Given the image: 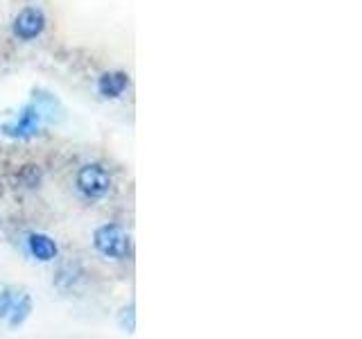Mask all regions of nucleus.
I'll use <instances>...</instances> for the list:
<instances>
[{"instance_id": "f257e3e1", "label": "nucleus", "mask_w": 362, "mask_h": 339, "mask_svg": "<svg viewBox=\"0 0 362 339\" xmlns=\"http://www.w3.org/2000/svg\"><path fill=\"white\" fill-rule=\"evenodd\" d=\"M93 244L105 258L122 260L129 254V235L118 224H102L93 233Z\"/></svg>"}, {"instance_id": "f03ea898", "label": "nucleus", "mask_w": 362, "mask_h": 339, "mask_svg": "<svg viewBox=\"0 0 362 339\" xmlns=\"http://www.w3.org/2000/svg\"><path fill=\"white\" fill-rule=\"evenodd\" d=\"M41 124H43L41 111L34 102H30V105L23 107L14 118H9L0 124V131L9 136V138H30V136L41 131Z\"/></svg>"}, {"instance_id": "7ed1b4c3", "label": "nucleus", "mask_w": 362, "mask_h": 339, "mask_svg": "<svg viewBox=\"0 0 362 339\" xmlns=\"http://www.w3.org/2000/svg\"><path fill=\"white\" fill-rule=\"evenodd\" d=\"M77 188L86 199H102L111 190V177L100 163H86L77 172Z\"/></svg>"}, {"instance_id": "20e7f679", "label": "nucleus", "mask_w": 362, "mask_h": 339, "mask_svg": "<svg viewBox=\"0 0 362 339\" xmlns=\"http://www.w3.org/2000/svg\"><path fill=\"white\" fill-rule=\"evenodd\" d=\"M45 14L41 7H23L18 14L11 20V32L14 37L21 41H34L37 37H41L45 30Z\"/></svg>"}, {"instance_id": "39448f33", "label": "nucleus", "mask_w": 362, "mask_h": 339, "mask_svg": "<svg viewBox=\"0 0 362 339\" xmlns=\"http://www.w3.org/2000/svg\"><path fill=\"white\" fill-rule=\"evenodd\" d=\"M129 86V75L122 71H109L102 73L98 79V93L107 100H116L120 97Z\"/></svg>"}, {"instance_id": "423d86ee", "label": "nucleus", "mask_w": 362, "mask_h": 339, "mask_svg": "<svg viewBox=\"0 0 362 339\" xmlns=\"http://www.w3.org/2000/svg\"><path fill=\"white\" fill-rule=\"evenodd\" d=\"M28 249H30V256L37 258L39 263H50V260L59 256V246H57V242L45 233H30Z\"/></svg>"}, {"instance_id": "0eeeda50", "label": "nucleus", "mask_w": 362, "mask_h": 339, "mask_svg": "<svg viewBox=\"0 0 362 339\" xmlns=\"http://www.w3.org/2000/svg\"><path fill=\"white\" fill-rule=\"evenodd\" d=\"M32 102L39 107L43 120H52L54 122V120L64 118V107L59 105V100H57L54 95L43 93V90H34V100Z\"/></svg>"}, {"instance_id": "6e6552de", "label": "nucleus", "mask_w": 362, "mask_h": 339, "mask_svg": "<svg viewBox=\"0 0 362 339\" xmlns=\"http://www.w3.org/2000/svg\"><path fill=\"white\" fill-rule=\"evenodd\" d=\"M30 310H32V301H30V297L28 294H21L18 299H14L11 301V305H9V323L11 326H21L23 321L28 319V314H30Z\"/></svg>"}, {"instance_id": "1a4fd4ad", "label": "nucleus", "mask_w": 362, "mask_h": 339, "mask_svg": "<svg viewBox=\"0 0 362 339\" xmlns=\"http://www.w3.org/2000/svg\"><path fill=\"white\" fill-rule=\"evenodd\" d=\"M14 301V294L7 285H0V319H3L5 314H9V305Z\"/></svg>"}]
</instances>
